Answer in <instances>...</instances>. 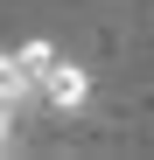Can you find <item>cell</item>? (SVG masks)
Wrapping results in <instances>:
<instances>
[{
    "instance_id": "obj_1",
    "label": "cell",
    "mask_w": 154,
    "mask_h": 160,
    "mask_svg": "<svg viewBox=\"0 0 154 160\" xmlns=\"http://www.w3.org/2000/svg\"><path fill=\"white\" fill-rule=\"evenodd\" d=\"M42 104H49L56 118H77V112L91 104V77L77 70V63H63V56H56V63L42 70Z\"/></svg>"
},
{
    "instance_id": "obj_2",
    "label": "cell",
    "mask_w": 154,
    "mask_h": 160,
    "mask_svg": "<svg viewBox=\"0 0 154 160\" xmlns=\"http://www.w3.org/2000/svg\"><path fill=\"white\" fill-rule=\"evenodd\" d=\"M14 63H21V77L42 91V70L56 63V42H42V35H35V42H21V49H14Z\"/></svg>"
}]
</instances>
